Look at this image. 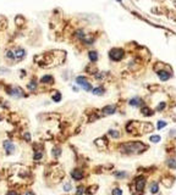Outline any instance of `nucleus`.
Listing matches in <instances>:
<instances>
[{
    "label": "nucleus",
    "instance_id": "1",
    "mask_svg": "<svg viewBox=\"0 0 176 195\" xmlns=\"http://www.w3.org/2000/svg\"><path fill=\"white\" fill-rule=\"evenodd\" d=\"M148 149L147 145H144L141 142H130L121 145V151L125 154H141Z\"/></svg>",
    "mask_w": 176,
    "mask_h": 195
},
{
    "label": "nucleus",
    "instance_id": "2",
    "mask_svg": "<svg viewBox=\"0 0 176 195\" xmlns=\"http://www.w3.org/2000/svg\"><path fill=\"white\" fill-rule=\"evenodd\" d=\"M109 57L113 60V61H120L122 57H124V50L122 49H111L109 51Z\"/></svg>",
    "mask_w": 176,
    "mask_h": 195
},
{
    "label": "nucleus",
    "instance_id": "3",
    "mask_svg": "<svg viewBox=\"0 0 176 195\" xmlns=\"http://www.w3.org/2000/svg\"><path fill=\"white\" fill-rule=\"evenodd\" d=\"M76 83L78 84V86H81L86 92H90L93 88H92V86H90V83L88 82L87 79L85 78V77H82V76H80V77H77L76 78Z\"/></svg>",
    "mask_w": 176,
    "mask_h": 195
},
{
    "label": "nucleus",
    "instance_id": "4",
    "mask_svg": "<svg viewBox=\"0 0 176 195\" xmlns=\"http://www.w3.org/2000/svg\"><path fill=\"white\" fill-rule=\"evenodd\" d=\"M2 146H4L5 151H6V154H9V155L13 154L15 150H16V146H15L13 143H11L10 140H4V142H2Z\"/></svg>",
    "mask_w": 176,
    "mask_h": 195
},
{
    "label": "nucleus",
    "instance_id": "5",
    "mask_svg": "<svg viewBox=\"0 0 176 195\" xmlns=\"http://www.w3.org/2000/svg\"><path fill=\"white\" fill-rule=\"evenodd\" d=\"M135 184H136V190H137V192H143L144 186H146V179H144V177H143V176L137 177L136 181H135Z\"/></svg>",
    "mask_w": 176,
    "mask_h": 195
},
{
    "label": "nucleus",
    "instance_id": "6",
    "mask_svg": "<svg viewBox=\"0 0 176 195\" xmlns=\"http://www.w3.org/2000/svg\"><path fill=\"white\" fill-rule=\"evenodd\" d=\"M83 172L81 171V170H74L72 172H71V177L75 179V181H81L82 178H83Z\"/></svg>",
    "mask_w": 176,
    "mask_h": 195
},
{
    "label": "nucleus",
    "instance_id": "7",
    "mask_svg": "<svg viewBox=\"0 0 176 195\" xmlns=\"http://www.w3.org/2000/svg\"><path fill=\"white\" fill-rule=\"evenodd\" d=\"M115 111H116V106H114V105H109V106H105L103 109L104 115H113V113H115Z\"/></svg>",
    "mask_w": 176,
    "mask_h": 195
},
{
    "label": "nucleus",
    "instance_id": "8",
    "mask_svg": "<svg viewBox=\"0 0 176 195\" xmlns=\"http://www.w3.org/2000/svg\"><path fill=\"white\" fill-rule=\"evenodd\" d=\"M26 55V51L22 50V49H17L13 51V59H17V60H21L23 59V56Z\"/></svg>",
    "mask_w": 176,
    "mask_h": 195
},
{
    "label": "nucleus",
    "instance_id": "9",
    "mask_svg": "<svg viewBox=\"0 0 176 195\" xmlns=\"http://www.w3.org/2000/svg\"><path fill=\"white\" fill-rule=\"evenodd\" d=\"M157 73H158V76H159V78H160V81H168L169 78H170V73H168V71H157Z\"/></svg>",
    "mask_w": 176,
    "mask_h": 195
},
{
    "label": "nucleus",
    "instance_id": "10",
    "mask_svg": "<svg viewBox=\"0 0 176 195\" xmlns=\"http://www.w3.org/2000/svg\"><path fill=\"white\" fill-rule=\"evenodd\" d=\"M9 94H10V95H12V97H16V98L23 97V93L20 90V88H13V89H10V90H9Z\"/></svg>",
    "mask_w": 176,
    "mask_h": 195
},
{
    "label": "nucleus",
    "instance_id": "11",
    "mask_svg": "<svg viewBox=\"0 0 176 195\" xmlns=\"http://www.w3.org/2000/svg\"><path fill=\"white\" fill-rule=\"evenodd\" d=\"M88 57H89V60L92 62H95L98 60V53L97 51H89L88 53Z\"/></svg>",
    "mask_w": 176,
    "mask_h": 195
},
{
    "label": "nucleus",
    "instance_id": "12",
    "mask_svg": "<svg viewBox=\"0 0 176 195\" xmlns=\"http://www.w3.org/2000/svg\"><path fill=\"white\" fill-rule=\"evenodd\" d=\"M40 82L42 83H45V84H52L53 83V77L52 76H44V77H42V79H40Z\"/></svg>",
    "mask_w": 176,
    "mask_h": 195
},
{
    "label": "nucleus",
    "instance_id": "13",
    "mask_svg": "<svg viewBox=\"0 0 176 195\" xmlns=\"http://www.w3.org/2000/svg\"><path fill=\"white\" fill-rule=\"evenodd\" d=\"M141 104H142V100L140 98H133V99L130 100V105L131 106H140Z\"/></svg>",
    "mask_w": 176,
    "mask_h": 195
},
{
    "label": "nucleus",
    "instance_id": "14",
    "mask_svg": "<svg viewBox=\"0 0 176 195\" xmlns=\"http://www.w3.org/2000/svg\"><path fill=\"white\" fill-rule=\"evenodd\" d=\"M158 192H159V184L158 183H152L151 184V193L152 194H158Z\"/></svg>",
    "mask_w": 176,
    "mask_h": 195
},
{
    "label": "nucleus",
    "instance_id": "15",
    "mask_svg": "<svg viewBox=\"0 0 176 195\" xmlns=\"http://www.w3.org/2000/svg\"><path fill=\"white\" fill-rule=\"evenodd\" d=\"M92 92H93V94H94V95H103V94H104V88L98 87V88L92 89Z\"/></svg>",
    "mask_w": 176,
    "mask_h": 195
},
{
    "label": "nucleus",
    "instance_id": "16",
    "mask_svg": "<svg viewBox=\"0 0 176 195\" xmlns=\"http://www.w3.org/2000/svg\"><path fill=\"white\" fill-rule=\"evenodd\" d=\"M27 88H28L29 90H36V88H37V83H36V81H32V82L27 86Z\"/></svg>",
    "mask_w": 176,
    "mask_h": 195
},
{
    "label": "nucleus",
    "instance_id": "17",
    "mask_svg": "<svg viewBox=\"0 0 176 195\" xmlns=\"http://www.w3.org/2000/svg\"><path fill=\"white\" fill-rule=\"evenodd\" d=\"M160 139H162V138H160L159 135H152V137L149 138V140H151L152 143H159Z\"/></svg>",
    "mask_w": 176,
    "mask_h": 195
},
{
    "label": "nucleus",
    "instance_id": "18",
    "mask_svg": "<svg viewBox=\"0 0 176 195\" xmlns=\"http://www.w3.org/2000/svg\"><path fill=\"white\" fill-rule=\"evenodd\" d=\"M109 134H110L113 138H119V137H120L119 132H117V131H114V129H110V131H109Z\"/></svg>",
    "mask_w": 176,
    "mask_h": 195
},
{
    "label": "nucleus",
    "instance_id": "19",
    "mask_svg": "<svg viewBox=\"0 0 176 195\" xmlns=\"http://www.w3.org/2000/svg\"><path fill=\"white\" fill-rule=\"evenodd\" d=\"M127 176V173L126 172H122V171H120V172H115V177H117V178H125Z\"/></svg>",
    "mask_w": 176,
    "mask_h": 195
},
{
    "label": "nucleus",
    "instance_id": "20",
    "mask_svg": "<svg viewBox=\"0 0 176 195\" xmlns=\"http://www.w3.org/2000/svg\"><path fill=\"white\" fill-rule=\"evenodd\" d=\"M168 166H169L170 168H176V161L175 160H173V159L168 160Z\"/></svg>",
    "mask_w": 176,
    "mask_h": 195
},
{
    "label": "nucleus",
    "instance_id": "21",
    "mask_svg": "<svg viewBox=\"0 0 176 195\" xmlns=\"http://www.w3.org/2000/svg\"><path fill=\"white\" fill-rule=\"evenodd\" d=\"M142 113H143L144 116H151V115H153V112H152L149 109H146V107L142 109Z\"/></svg>",
    "mask_w": 176,
    "mask_h": 195
},
{
    "label": "nucleus",
    "instance_id": "22",
    "mask_svg": "<svg viewBox=\"0 0 176 195\" xmlns=\"http://www.w3.org/2000/svg\"><path fill=\"white\" fill-rule=\"evenodd\" d=\"M53 100L56 101V102H59V101L61 100V94H60V93H55V94L53 95Z\"/></svg>",
    "mask_w": 176,
    "mask_h": 195
},
{
    "label": "nucleus",
    "instance_id": "23",
    "mask_svg": "<svg viewBox=\"0 0 176 195\" xmlns=\"http://www.w3.org/2000/svg\"><path fill=\"white\" fill-rule=\"evenodd\" d=\"M60 151H61V150H60L59 148H54V149H53V155H54L55 157H59V156H60Z\"/></svg>",
    "mask_w": 176,
    "mask_h": 195
},
{
    "label": "nucleus",
    "instance_id": "24",
    "mask_svg": "<svg viewBox=\"0 0 176 195\" xmlns=\"http://www.w3.org/2000/svg\"><path fill=\"white\" fill-rule=\"evenodd\" d=\"M42 156H43V154L40 151H36L34 155H33V159L34 160H39V159H42Z\"/></svg>",
    "mask_w": 176,
    "mask_h": 195
},
{
    "label": "nucleus",
    "instance_id": "25",
    "mask_svg": "<svg viewBox=\"0 0 176 195\" xmlns=\"http://www.w3.org/2000/svg\"><path fill=\"white\" fill-rule=\"evenodd\" d=\"M113 195H122V190L120 188H115L113 190Z\"/></svg>",
    "mask_w": 176,
    "mask_h": 195
},
{
    "label": "nucleus",
    "instance_id": "26",
    "mask_svg": "<svg viewBox=\"0 0 176 195\" xmlns=\"http://www.w3.org/2000/svg\"><path fill=\"white\" fill-rule=\"evenodd\" d=\"M166 126V122H164V121H159L158 122V129H162V128H164Z\"/></svg>",
    "mask_w": 176,
    "mask_h": 195
},
{
    "label": "nucleus",
    "instance_id": "27",
    "mask_svg": "<svg viewBox=\"0 0 176 195\" xmlns=\"http://www.w3.org/2000/svg\"><path fill=\"white\" fill-rule=\"evenodd\" d=\"M71 188H72V187H71V184H70V183H66V184L64 186V190H65V192H70V190H71Z\"/></svg>",
    "mask_w": 176,
    "mask_h": 195
},
{
    "label": "nucleus",
    "instance_id": "28",
    "mask_svg": "<svg viewBox=\"0 0 176 195\" xmlns=\"http://www.w3.org/2000/svg\"><path fill=\"white\" fill-rule=\"evenodd\" d=\"M83 190H85L83 187H78V188H77V195H82L83 194Z\"/></svg>",
    "mask_w": 176,
    "mask_h": 195
},
{
    "label": "nucleus",
    "instance_id": "29",
    "mask_svg": "<svg viewBox=\"0 0 176 195\" xmlns=\"http://www.w3.org/2000/svg\"><path fill=\"white\" fill-rule=\"evenodd\" d=\"M6 56H7L9 59H13V53H12V51H7V53H6Z\"/></svg>",
    "mask_w": 176,
    "mask_h": 195
},
{
    "label": "nucleus",
    "instance_id": "30",
    "mask_svg": "<svg viewBox=\"0 0 176 195\" xmlns=\"http://www.w3.org/2000/svg\"><path fill=\"white\" fill-rule=\"evenodd\" d=\"M25 139H27V142H29V140H31V135H29V133H25Z\"/></svg>",
    "mask_w": 176,
    "mask_h": 195
},
{
    "label": "nucleus",
    "instance_id": "31",
    "mask_svg": "<svg viewBox=\"0 0 176 195\" xmlns=\"http://www.w3.org/2000/svg\"><path fill=\"white\" fill-rule=\"evenodd\" d=\"M6 195H17V193H16V192H13V190H10V192H7V193H6Z\"/></svg>",
    "mask_w": 176,
    "mask_h": 195
},
{
    "label": "nucleus",
    "instance_id": "32",
    "mask_svg": "<svg viewBox=\"0 0 176 195\" xmlns=\"http://www.w3.org/2000/svg\"><path fill=\"white\" fill-rule=\"evenodd\" d=\"M164 106H165V104H164V102H162V104H160V105H159V107H158V110H159V111H160V110H162V109H164Z\"/></svg>",
    "mask_w": 176,
    "mask_h": 195
},
{
    "label": "nucleus",
    "instance_id": "33",
    "mask_svg": "<svg viewBox=\"0 0 176 195\" xmlns=\"http://www.w3.org/2000/svg\"><path fill=\"white\" fill-rule=\"evenodd\" d=\"M25 195H36V194H34L33 192H27V193H26Z\"/></svg>",
    "mask_w": 176,
    "mask_h": 195
}]
</instances>
